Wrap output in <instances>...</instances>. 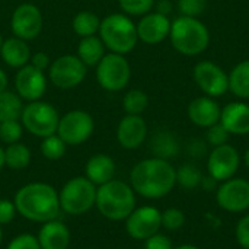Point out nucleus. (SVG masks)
<instances>
[{
    "label": "nucleus",
    "mask_w": 249,
    "mask_h": 249,
    "mask_svg": "<svg viewBox=\"0 0 249 249\" xmlns=\"http://www.w3.org/2000/svg\"><path fill=\"white\" fill-rule=\"evenodd\" d=\"M177 184V169L169 160L159 158L143 159L130 172V185L139 196L158 200L168 196Z\"/></svg>",
    "instance_id": "obj_1"
},
{
    "label": "nucleus",
    "mask_w": 249,
    "mask_h": 249,
    "mask_svg": "<svg viewBox=\"0 0 249 249\" xmlns=\"http://www.w3.org/2000/svg\"><path fill=\"white\" fill-rule=\"evenodd\" d=\"M18 214L29 222L45 223L58 219L61 212L58 191L41 181L29 182L20 187L13 198Z\"/></svg>",
    "instance_id": "obj_2"
},
{
    "label": "nucleus",
    "mask_w": 249,
    "mask_h": 249,
    "mask_svg": "<svg viewBox=\"0 0 249 249\" xmlns=\"http://www.w3.org/2000/svg\"><path fill=\"white\" fill-rule=\"evenodd\" d=\"M95 207L105 219L123 222L136 209V193L130 184L114 178L98 187Z\"/></svg>",
    "instance_id": "obj_3"
},
{
    "label": "nucleus",
    "mask_w": 249,
    "mask_h": 249,
    "mask_svg": "<svg viewBox=\"0 0 249 249\" xmlns=\"http://www.w3.org/2000/svg\"><path fill=\"white\" fill-rule=\"evenodd\" d=\"M168 38L175 51L187 57H196L209 48L210 31L198 18L178 16L171 22Z\"/></svg>",
    "instance_id": "obj_4"
},
{
    "label": "nucleus",
    "mask_w": 249,
    "mask_h": 249,
    "mask_svg": "<svg viewBox=\"0 0 249 249\" xmlns=\"http://www.w3.org/2000/svg\"><path fill=\"white\" fill-rule=\"evenodd\" d=\"M98 34L105 48L115 54L125 55L131 53L139 42L136 23L125 13H111L101 19Z\"/></svg>",
    "instance_id": "obj_5"
},
{
    "label": "nucleus",
    "mask_w": 249,
    "mask_h": 249,
    "mask_svg": "<svg viewBox=\"0 0 249 249\" xmlns=\"http://www.w3.org/2000/svg\"><path fill=\"white\" fill-rule=\"evenodd\" d=\"M96 190L98 187L86 177H74L69 179L58 193L61 210L71 216L88 213L95 206Z\"/></svg>",
    "instance_id": "obj_6"
},
{
    "label": "nucleus",
    "mask_w": 249,
    "mask_h": 249,
    "mask_svg": "<svg viewBox=\"0 0 249 249\" xmlns=\"http://www.w3.org/2000/svg\"><path fill=\"white\" fill-rule=\"evenodd\" d=\"M60 115L54 105L44 101H34L23 105L20 123L23 128L39 139L57 133Z\"/></svg>",
    "instance_id": "obj_7"
},
{
    "label": "nucleus",
    "mask_w": 249,
    "mask_h": 249,
    "mask_svg": "<svg viewBox=\"0 0 249 249\" xmlns=\"http://www.w3.org/2000/svg\"><path fill=\"white\" fill-rule=\"evenodd\" d=\"M131 79V66L125 55L108 53L96 64V80L108 92H120Z\"/></svg>",
    "instance_id": "obj_8"
},
{
    "label": "nucleus",
    "mask_w": 249,
    "mask_h": 249,
    "mask_svg": "<svg viewBox=\"0 0 249 249\" xmlns=\"http://www.w3.org/2000/svg\"><path fill=\"white\" fill-rule=\"evenodd\" d=\"M95 130L93 117L83 109H71L60 117L57 134L67 146H79L90 139Z\"/></svg>",
    "instance_id": "obj_9"
},
{
    "label": "nucleus",
    "mask_w": 249,
    "mask_h": 249,
    "mask_svg": "<svg viewBox=\"0 0 249 249\" xmlns=\"http://www.w3.org/2000/svg\"><path fill=\"white\" fill-rule=\"evenodd\" d=\"M88 74V67L76 54H64L55 58L48 69L50 82L58 89L79 86Z\"/></svg>",
    "instance_id": "obj_10"
},
{
    "label": "nucleus",
    "mask_w": 249,
    "mask_h": 249,
    "mask_svg": "<svg viewBox=\"0 0 249 249\" xmlns=\"http://www.w3.org/2000/svg\"><path fill=\"white\" fill-rule=\"evenodd\" d=\"M193 79L198 89L212 98H220L229 92V76L223 67L210 60H201L194 66Z\"/></svg>",
    "instance_id": "obj_11"
},
{
    "label": "nucleus",
    "mask_w": 249,
    "mask_h": 249,
    "mask_svg": "<svg viewBox=\"0 0 249 249\" xmlns=\"http://www.w3.org/2000/svg\"><path fill=\"white\" fill-rule=\"evenodd\" d=\"M127 233L136 241H146L162 228V213L152 206L134 209L124 220Z\"/></svg>",
    "instance_id": "obj_12"
},
{
    "label": "nucleus",
    "mask_w": 249,
    "mask_h": 249,
    "mask_svg": "<svg viewBox=\"0 0 249 249\" xmlns=\"http://www.w3.org/2000/svg\"><path fill=\"white\" fill-rule=\"evenodd\" d=\"M42 13L38 6L32 3L19 4L10 18V29L15 36L31 41L35 39L42 29Z\"/></svg>",
    "instance_id": "obj_13"
},
{
    "label": "nucleus",
    "mask_w": 249,
    "mask_h": 249,
    "mask_svg": "<svg viewBox=\"0 0 249 249\" xmlns=\"http://www.w3.org/2000/svg\"><path fill=\"white\" fill-rule=\"evenodd\" d=\"M239 165H241L239 152L229 143L213 147V150L207 158L209 175L214 178L217 182L233 178V175L239 169Z\"/></svg>",
    "instance_id": "obj_14"
},
{
    "label": "nucleus",
    "mask_w": 249,
    "mask_h": 249,
    "mask_svg": "<svg viewBox=\"0 0 249 249\" xmlns=\"http://www.w3.org/2000/svg\"><path fill=\"white\" fill-rule=\"evenodd\" d=\"M216 200L220 209L241 213L249 209V182L244 178H231L217 188Z\"/></svg>",
    "instance_id": "obj_15"
},
{
    "label": "nucleus",
    "mask_w": 249,
    "mask_h": 249,
    "mask_svg": "<svg viewBox=\"0 0 249 249\" xmlns=\"http://www.w3.org/2000/svg\"><path fill=\"white\" fill-rule=\"evenodd\" d=\"M47 90V76L45 71L35 69L29 63L20 69L15 76V92L22 98V101L34 102L39 101Z\"/></svg>",
    "instance_id": "obj_16"
},
{
    "label": "nucleus",
    "mask_w": 249,
    "mask_h": 249,
    "mask_svg": "<svg viewBox=\"0 0 249 249\" xmlns=\"http://www.w3.org/2000/svg\"><path fill=\"white\" fill-rule=\"evenodd\" d=\"M171 19L166 15H162L156 10H152L143 16L136 23L139 41L147 45H156L165 41L169 36Z\"/></svg>",
    "instance_id": "obj_17"
},
{
    "label": "nucleus",
    "mask_w": 249,
    "mask_h": 249,
    "mask_svg": "<svg viewBox=\"0 0 249 249\" xmlns=\"http://www.w3.org/2000/svg\"><path fill=\"white\" fill-rule=\"evenodd\" d=\"M220 112L222 107L216 98L206 95L194 98L187 107L188 120L200 128H209L217 124L220 121Z\"/></svg>",
    "instance_id": "obj_18"
},
{
    "label": "nucleus",
    "mask_w": 249,
    "mask_h": 249,
    "mask_svg": "<svg viewBox=\"0 0 249 249\" xmlns=\"http://www.w3.org/2000/svg\"><path fill=\"white\" fill-rule=\"evenodd\" d=\"M147 137V124L142 115H127L121 118L117 127V140L123 149L134 150L140 147Z\"/></svg>",
    "instance_id": "obj_19"
},
{
    "label": "nucleus",
    "mask_w": 249,
    "mask_h": 249,
    "mask_svg": "<svg viewBox=\"0 0 249 249\" xmlns=\"http://www.w3.org/2000/svg\"><path fill=\"white\" fill-rule=\"evenodd\" d=\"M228 133L232 136L249 134V104L245 101H233L222 108L220 121Z\"/></svg>",
    "instance_id": "obj_20"
},
{
    "label": "nucleus",
    "mask_w": 249,
    "mask_h": 249,
    "mask_svg": "<svg viewBox=\"0 0 249 249\" xmlns=\"http://www.w3.org/2000/svg\"><path fill=\"white\" fill-rule=\"evenodd\" d=\"M36 238L41 249H67L71 241V233L66 223L54 219L42 223Z\"/></svg>",
    "instance_id": "obj_21"
},
{
    "label": "nucleus",
    "mask_w": 249,
    "mask_h": 249,
    "mask_svg": "<svg viewBox=\"0 0 249 249\" xmlns=\"http://www.w3.org/2000/svg\"><path fill=\"white\" fill-rule=\"evenodd\" d=\"M115 162L109 155L96 153L90 156L85 165V177L96 187L107 184L115 177Z\"/></svg>",
    "instance_id": "obj_22"
},
{
    "label": "nucleus",
    "mask_w": 249,
    "mask_h": 249,
    "mask_svg": "<svg viewBox=\"0 0 249 249\" xmlns=\"http://www.w3.org/2000/svg\"><path fill=\"white\" fill-rule=\"evenodd\" d=\"M31 50L28 45V41L20 39L18 36H10L7 39H3L1 48H0V57L1 60L12 69H20L26 66L31 60Z\"/></svg>",
    "instance_id": "obj_23"
},
{
    "label": "nucleus",
    "mask_w": 249,
    "mask_h": 249,
    "mask_svg": "<svg viewBox=\"0 0 249 249\" xmlns=\"http://www.w3.org/2000/svg\"><path fill=\"white\" fill-rule=\"evenodd\" d=\"M105 45L99 35H90L80 38L77 44V53L76 55L82 60V63L86 67H96V64L102 60L105 55Z\"/></svg>",
    "instance_id": "obj_24"
},
{
    "label": "nucleus",
    "mask_w": 249,
    "mask_h": 249,
    "mask_svg": "<svg viewBox=\"0 0 249 249\" xmlns=\"http://www.w3.org/2000/svg\"><path fill=\"white\" fill-rule=\"evenodd\" d=\"M150 150L155 158L169 160L179 153V142L177 136L171 131L160 130L156 131L150 140Z\"/></svg>",
    "instance_id": "obj_25"
},
{
    "label": "nucleus",
    "mask_w": 249,
    "mask_h": 249,
    "mask_svg": "<svg viewBox=\"0 0 249 249\" xmlns=\"http://www.w3.org/2000/svg\"><path fill=\"white\" fill-rule=\"evenodd\" d=\"M229 76V92L239 101L249 99V58L232 67Z\"/></svg>",
    "instance_id": "obj_26"
},
{
    "label": "nucleus",
    "mask_w": 249,
    "mask_h": 249,
    "mask_svg": "<svg viewBox=\"0 0 249 249\" xmlns=\"http://www.w3.org/2000/svg\"><path fill=\"white\" fill-rule=\"evenodd\" d=\"M31 163V150L26 144L18 142L4 149V166L13 171H22Z\"/></svg>",
    "instance_id": "obj_27"
},
{
    "label": "nucleus",
    "mask_w": 249,
    "mask_h": 249,
    "mask_svg": "<svg viewBox=\"0 0 249 249\" xmlns=\"http://www.w3.org/2000/svg\"><path fill=\"white\" fill-rule=\"evenodd\" d=\"M23 111L22 98L12 90L0 92V123L10 120H20Z\"/></svg>",
    "instance_id": "obj_28"
},
{
    "label": "nucleus",
    "mask_w": 249,
    "mask_h": 249,
    "mask_svg": "<svg viewBox=\"0 0 249 249\" xmlns=\"http://www.w3.org/2000/svg\"><path fill=\"white\" fill-rule=\"evenodd\" d=\"M99 25H101L99 16L89 10H82L76 13L71 22V28L74 34L79 35L80 38L96 35L99 32Z\"/></svg>",
    "instance_id": "obj_29"
},
{
    "label": "nucleus",
    "mask_w": 249,
    "mask_h": 249,
    "mask_svg": "<svg viewBox=\"0 0 249 249\" xmlns=\"http://www.w3.org/2000/svg\"><path fill=\"white\" fill-rule=\"evenodd\" d=\"M149 107V96L142 89H131L123 96V109L127 115H142Z\"/></svg>",
    "instance_id": "obj_30"
},
{
    "label": "nucleus",
    "mask_w": 249,
    "mask_h": 249,
    "mask_svg": "<svg viewBox=\"0 0 249 249\" xmlns=\"http://www.w3.org/2000/svg\"><path fill=\"white\" fill-rule=\"evenodd\" d=\"M203 172L194 163H184L177 169V184H179L185 190H193L201 185Z\"/></svg>",
    "instance_id": "obj_31"
},
{
    "label": "nucleus",
    "mask_w": 249,
    "mask_h": 249,
    "mask_svg": "<svg viewBox=\"0 0 249 249\" xmlns=\"http://www.w3.org/2000/svg\"><path fill=\"white\" fill-rule=\"evenodd\" d=\"M41 155L47 160H60L66 155L67 144L61 140V137L55 133L48 137H44L41 142Z\"/></svg>",
    "instance_id": "obj_32"
},
{
    "label": "nucleus",
    "mask_w": 249,
    "mask_h": 249,
    "mask_svg": "<svg viewBox=\"0 0 249 249\" xmlns=\"http://www.w3.org/2000/svg\"><path fill=\"white\" fill-rule=\"evenodd\" d=\"M156 0H118V6L127 16H143L155 9Z\"/></svg>",
    "instance_id": "obj_33"
},
{
    "label": "nucleus",
    "mask_w": 249,
    "mask_h": 249,
    "mask_svg": "<svg viewBox=\"0 0 249 249\" xmlns=\"http://www.w3.org/2000/svg\"><path fill=\"white\" fill-rule=\"evenodd\" d=\"M23 125L20 120H10L0 123V140L6 144L18 143L22 139Z\"/></svg>",
    "instance_id": "obj_34"
},
{
    "label": "nucleus",
    "mask_w": 249,
    "mask_h": 249,
    "mask_svg": "<svg viewBox=\"0 0 249 249\" xmlns=\"http://www.w3.org/2000/svg\"><path fill=\"white\" fill-rule=\"evenodd\" d=\"M207 7V0H178L177 9L179 12V16H190V18H198L204 13Z\"/></svg>",
    "instance_id": "obj_35"
},
{
    "label": "nucleus",
    "mask_w": 249,
    "mask_h": 249,
    "mask_svg": "<svg viewBox=\"0 0 249 249\" xmlns=\"http://www.w3.org/2000/svg\"><path fill=\"white\" fill-rule=\"evenodd\" d=\"M185 222V216L179 209H166L162 213V228H165L166 231H178L182 228Z\"/></svg>",
    "instance_id": "obj_36"
},
{
    "label": "nucleus",
    "mask_w": 249,
    "mask_h": 249,
    "mask_svg": "<svg viewBox=\"0 0 249 249\" xmlns=\"http://www.w3.org/2000/svg\"><path fill=\"white\" fill-rule=\"evenodd\" d=\"M229 137H231V134L228 133V130L220 123L209 127L207 133H206V142L212 147H217V146L226 144L229 142Z\"/></svg>",
    "instance_id": "obj_37"
},
{
    "label": "nucleus",
    "mask_w": 249,
    "mask_h": 249,
    "mask_svg": "<svg viewBox=\"0 0 249 249\" xmlns=\"http://www.w3.org/2000/svg\"><path fill=\"white\" fill-rule=\"evenodd\" d=\"M6 249H41L38 238L32 233H20L15 236Z\"/></svg>",
    "instance_id": "obj_38"
},
{
    "label": "nucleus",
    "mask_w": 249,
    "mask_h": 249,
    "mask_svg": "<svg viewBox=\"0 0 249 249\" xmlns=\"http://www.w3.org/2000/svg\"><path fill=\"white\" fill-rule=\"evenodd\" d=\"M18 212L15 203L9 198H0V226L9 225L15 220Z\"/></svg>",
    "instance_id": "obj_39"
},
{
    "label": "nucleus",
    "mask_w": 249,
    "mask_h": 249,
    "mask_svg": "<svg viewBox=\"0 0 249 249\" xmlns=\"http://www.w3.org/2000/svg\"><path fill=\"white\" fill-rule=\"evenodd\" d=\"M235 236L238 244L244 249H249V214L244 216L235 229Z\"/></svg>",
    "instance_id": "obj_40"
},
{
    "label": "nucleus",
    "mask_w": 249,
    "mask_h": 249,
    "mask_svg": "<svg viewBox=\"0 0 249 249\" xmlns=\"http://www.w3.org/2000/svg\"><path fill=\"white\" fill-rule=\"evenodd\" d=\"M144 249H174V248H172V242L169 241V238L158 232V233H155L153 236H150L149 239H146V241H144Z\"/></svg>",
    "instance_id": "obj_41"
},
{
    "label": "nucleus",
    "mask_w": 249,
    "mask_h": 249,
    "mask_svg": "<svg viewBox=\"0 0 249 249\" xmlns=\"http://www.w3.org/2000/svg\"><path fill=\"white\" fill-rule=\"evenodd\" d=\"M187 152L190 156L200 159L207 153V143L201 139H191L190 143L187 144Z\"/></svg>",
    "instance_id": "obj_42"
},
{
    "label": "nucleus",
    "mask_w": 249,
    "mask_h": 249,
    "mask_svg": "<svg viewBox=\"0 0 249 249\" xmlns=\"http://www.w3.org/2000/svg\"><path fill=\"white\" fill-rule=\"evenodd\" d=\"M29 64H31V66H34V67H35V69H38V70L45 71V70H48V69H50V66H51V60H50V57H48V54H47V53L38 51V53H34V54L31 55Z\"/></svg>",
    "instance_id": "obj_43"
},
{
    "label": "nucleus",
    "mask_w": 249,
    "mask_h": 249,
    "mask_svg": "<svg viewBox=\"0 0 249 249\" xmlns=\"http://www.w3.org/2000/svg\"><path fill=\"white\" fill-rule=\"evenodd\" d=\"M172 9H174V4L169 0H159V1L155 3V10L159 12V13H162V15L169 16L171 12H172Z\"/></svg>",
    "instance_id": "obj_44"
},
{
    "label": "nucleus",
    "mask_w": 249,
    "mask_h": 249,
    "mask_svg": "<svg viewBox=\"0 0 249 249\" xmlns=\"http://www.w3.org/2000/svg\"><path fill=\"white\" fill-rule=\"evenodd\" d=\"M216 184H217V181L214 179V178H212L210 175H209V178H203V181H201V185L206 188V190H213L214 187H216Z\"/></svg>",
    "instance_id": "obj_45"
},
{
    "label": "nucleus",
    "mask_w": 249,
    "mask_h": 249,
    "mask_svg": "<svg viewBox=\"0 0 249 249\" xmlns=\"http://www.w3.org/2000/svg\"><path fill=\"white\" fill-rule=\"evenodd\" d=\"M7 74L4 73V70L0 69V92L6 90L7 89Z\"/></svg>",
    "instance_id": "obj_46"
},
{
    "label": "nucleus",
    "mask_w": 249,
    "mask_h": 249,
    "mask_svg": "<svg viewBox=\"0 0 249 249\" xmlns=\"http://www.w3.org/2000/svg\"><path fill=\"white\" fill-rule=\"evenodd\" d=\"M4 168V149L0 146V172Z\"/></svg>",
    "instance_id": "obj_47"
},
{
    "label": "nucleus",
    "mask_w": 249,
    "mask_h": 249,
    "mask_svg": "<svg viewBox=\"0 0 249 249\" xmlns=\"http://www.w3.org/2000/svg\"><path fill=\"white\" fill-rule=\"evenodd\" d=\"M244 162H245L247 168H248V169H249V147H248V149H247L245 155H244Z\"/></svg>",
    "instance_id": "obj_48"
},
{
    "label": "nucleus",
    "mask_w": 249,
    "mask_h": 249,
    "mask_svg": "<svg viewBox=\"0 0 249 249\" xmlns=\"http://www.w3.org/2000/svg\"><path fill=\"white\" fill-rule=\"evenodd\" d=\"M174 249H200L197 248V247H194V245H181V247H177V248Z\"/></svg>",
    "instance_id": "obj_49"
},
{
    "label": "nucleus",
    "mask_w": 249,
    "mask_h": 249,
    "mask_svg": "<svg viewBox=\"0 0 249 249\" xmlns=\"http://www.w3.org/2000/svg\"><path fill=\"white\" fill-rule=\"evenodd\" d=\"M3 242V231H1V226H0V245Z\"/></svg>",
    "instance_id": "obj_50"
},
{
    "label": "nucleus",
    "mask_w": 249,
    "mask_h": 249,
    "mask_svg": "<svg viewBox=\"0 0 249 249\" xmlns=\"http://www.w3.org/2000/svg\"><path fill=\"white\" fill-rule=\"evenodd\" d=\"M1 44H3V36H1V34H0V48H1Z\"/></svg>",
    "instance_id": "obj_51"
},
{
    "label": "nucleus",
    "mask_w": 249,
    "mask_h": 249,
    "mask_svg": "<svg viewBox=\"0 0 249 249\" xmlns=\"http://www.w3.org/2000/svg\"><path fill=\"white\" fill-rule=\"evenodd\" d=\"M89 249H92V248H89Z\"/></svg>",
    "instance_id": "obj_52"
}]
</instances>
